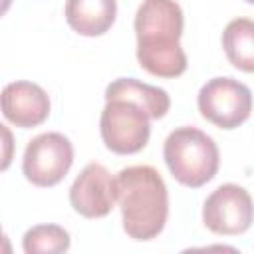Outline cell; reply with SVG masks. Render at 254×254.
Instances as JSON below:
<instances>
[{
  "label": "cell",
  "mask_w": 254,
  "mask_h": 254,
  "mask_svg": "<svg viewBox=\"0 0 254 254\" xmlns=\"http://www.w3.org/2000/svg\"><path fill=\"white\" fill-rule=\"evenodd\" d=\"M185 16L177 0H143L135 14L137 62L155 77H179L189 60L181 46Z\"/></svg>",
  "instance_id": "obj_1"
},
{
  "label": "cell",
  "mask_w": 254,
  "mask_h": 254,
  "mask_svg": "<svg viewBox=\"0 0 254 254\" xmlns=\"http://www.w3.org/2000/svg\"><path fill=\"white\" fill-rule=\"evenodd\" d=\"M123 230L133 240L157 238L169 218V192L151 165H133L115 175Z\"/></svg>",
  "instance_id": "obj_2"
},
{
  "label": "cell",
  "mask_w": 254,
  "mask_h": 254,
  "mask_svg": "<svg viewBox=\"0 0 254 254\" xmlns=\"http://www.w3.org/2000/svg\"><path fill=\"white\" fill-rule=\"evenodd\" d=\"M163 157L171 175L185 187L198 189L218 173V147L210 135L196 127L171 131L163 145Z\"/></svg>",
  "instance_id": "obj_3"
},
{
  "label": "cell",
  "mask_w": 254,
  "mask_h": 254,
  "mask_svg": "<svg viewBox=\"0 0 254 254\" xmlns=\"http://www.w3.org/2000/svg\"><path fill=\"white\" fill-rule=\"evenodd\" d=\"M149 113L139 103L129 99H107L99 119L101 139L111 153H139L149 143Z\"/></svg>",
  "instance_id": "obj_4"
},
{
  "label": "cell",
  "mask_w": 254,
  "mask_h": 254,
  "mask_svg": "<svg viewBox=\"0 0 254 254\" xmlns=\"http://www.w3.org/2000/svg\"><path fill=\"white\" fill-rule=\"evenodd\" d=\"M196 103L208 123L220 129H234L252 113V91L234 77H212L200 87Z\"/></svg>",
  "instance_id": "obj_5"
},
{
  "label": "cell",
  "mask_w": 254,
  "mask_h": 254,
  "mask_svg": "<svg viewBox=\"0 0 254 254\" xmlns=\"http://www.w3.org/2000/svg\"><path fill=\"white\" fill-rule=\"evenodd\" d=\"M73 163V145L71 141L58 133L48 131L36 135L24 151L22 173L26 181L36 187H54L58 185Z\"/></svg>",
  "instance_id": "obj_6"
},
{
  "label": "cell",
  "mask_w": 254,
  "mask_h": 254,
  "mask_svg": "<svg viewBox=\"0 0 254 254\" xmlns=\"http://www.w3.org/2000/svg\"><path fill=\"white\" fill-rule=\"evenodd\" d=\"M204 226L222 236H236L254 222V202L248 190L240 185L226 183L214 189L202 204Z\"/></svg>",
  "instance_id": "obj_7"
},
{
  "label": "cell",
  "mask_w": 254,
  "mask_h": 254,
  "mask_svg": "<svg viewBox=\"0 0 254 254\" xmlns=\"http://www.w3.org/2000/svg\"><path fill=\"white\" fill-rule=\"evenodd\" d=\"M117 202L115 177L99 165L89 163L69 187V204L83 218H103Z\"/></svg>",
  "instance_id": "obj_8"
},
{
  "label": "cell",
  "mask_w": 254,
  "mask_h": 254,
  "mask_svg": "<svg viewBox=\"0 0 254 254\" xmlns=\"http://www.w3.org/2000/svg\"><path fill=\"white\" fill-rule=\"evenodd\" d=\"M50 97L38 83L12 81L2 89V115L16 127L42 125L50 115Z\"/></svg>",
  "instance_id": "obj_9"
},
{
  "label": "cell",
  "mask_w": 254,
  "mask_h": 254,
  "mask_svg": "<svg viewBox=\"0 0 254 254\" xmlns=\"http://www.w3.org/2000/svg\"><path fill=\"white\" fill-rule=\"evenodd\" d=\"M115 16L117 0H65V22L79 36H103Z\"/></svg>",
  "instance_id": "obj_10"
},
{
  "label": "cell",
  "mask_w": 254,
  "mask_h": 254,
  "mask_svg": "<svg viewBox=\"0 0 254 254\" xmlns=\"http://www.w3.org/2000/svg\"><path fill=\"white\" fill-rule=\"evenodd\" d=\"M107 99H129L139 103L151 119H161L167 115L171 107V97L165 89L157 85L143 83L135 77H119L105 87V101Z\"/></svg>",
  "instance_id": "obj_11"
},
{
  "label": "cell",
  "mask_w": 254,
  "mask_h": 254,
  "mask_svg": "<svg viewBox=\"0 0 254 254\" xmlns=\"http://www.w3.org/2000/svg\"><path fill=\"white\" fill-rule=\"evenodd\" d=\"M222 48L236 69L254 73V20H230L222 32Z\"/></svg>",
  "instance_id": "obj_12"
},
{
  "label": "cell",
  "mask_w": 254,
  "mask_h": 254,
  "mask_svg": "<svg viewBox=\"0 0 254 254\" xmlns=\"http://www.w3.org/2000/svg\"><path fill=\"white\" fill-rule=\"evenodd\" d=\"M69 232L58 224H38L26 230L22 248L26 254H60L69 250Z\"/></svg>",
  "instance_id": "obj_13"
},
{
  "label": "cell",
  "mask_w": 254,
  "mask_h": 254,
  "mask_svg": "<svg viewBox=\"0 0 254 254\" xmlns=\"http://www.w3.org/2000/svg\"><path fill=\"white\" fill-rule=\"evenodd\" d=\"M246 2H248V4H254V0H246Z\"/></svg>",
  "instance_id": "obj_14"
}]
</instances>
